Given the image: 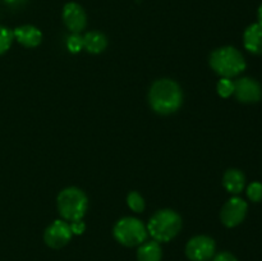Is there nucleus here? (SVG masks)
<instances>
[{"label":"nucleus","instance_id":"obj_22","mask_svg":"<svg viewBox=\"0 0 262 261\" xmlns=\"http://www.w3.org/2000/svg\"><path fill=\"white\" fill-rule=\"evenodd\" d=\"M212 261H238V258L230 252H220L214 256Z\"/></svg>","mask_w":262,"mask_h":261},{"label":"nucleus","instance_id":"obj_14","mask_svg":"<svg viewBox=\"0 0 262 261\" xmlns=\"http://www.w3.org/2000/svg\"><path fill=\"white\" fill-rule=\"evenodd\" d=\"M107 46V38L99 31H91L83 36V49L91 54H99Z\"/></svg>","mask_w":262,"mask_h":261},{"label":"nucleus","instance_id":"obj_10","mask_svg":"<svg viewBox=\"0 0 262 261\" xmlns=\"http://www.w3.org/2000/svg\"><path fill=\"white\" fill-rule=\"evenodd\" d=\"M63 20L69 31L79 33L84 30L87 23V15L83 8L77 3H67L63 8Z\"/></svg>","mask_w":262,"mask_h":261},{"label":"nucleus","instance_id":"obj_20","mask_svg":"<svg viewBox=\"0 0 262 261\" xmlns=\"http://www.w3.org/2000/svg\"><path fill=\"white\" fill-rule=\"evenodd\" d=\"M67 46H68V50L71 53H79L83 49V37L79 36V33H73V35L68 37Z\"/></svg>","mask_w":262,"mask_h":261},{"label":"nucleus","instance_id":"obj_18","mask_svg":"<svg viewBox=\"0 0 262 261\" xmlns=\"http://www.w3.org/2000/svg\"><path fill=\"white\" fill-rule=\"evenodd\" d=\"M216 90L220 96L227 99V97H230L234 94V82L230 78H222L217 82Z\"/></svg>","mask_w":262,"mask_h":261},{"label":"nucleus","instance_id":"obj_4","mask_svg":"<svg viewBox=\"0 0 262 261\" xmlns=\"http://www.w3.org/2000/svg\"><path fill=\"white\" fill-rule=\"evenodd\" d=\"M89 207L86 193L77 187H68L58 196V209L61 216L68 222L82 220Z\"/></svg>","mask_w":262,"mask_h":261},{"label":"nucleus","instance_id":"obj_3","mask_svg":"<svg viewBox=\"0 0 262 261\" xmlns=\"http://www.w3.org/2000/svg\"><path fill=\"white\" fill-rule=\"evenodd\" d=\"M147 233L156 242H169L178 235L182 229V217L173 210H160L155 212L147 224Z\"/></svg>","mask_w":262,"mask_h":261},{"label":"nucleus","instance_id":"obj_19","mask_svg":"<svg viewBox=\"0 0 262 261\" xmlns=\"http://www.w3.org/2000/svg\"><path fill=\"white\" fill-rule=\"evenodd\" d=\"M247 197L252 202H261L262 201V183L261 182H252L247 187Z\"/></svg>","mask_w":262,"mask_h":261},{"label":"nucleus","instance_id":"obj_21","mask_svg":"<svg viewBox=\"0 0 262 261\" xmlns=\"http://www.w3.org/2000/svg\"><path fill=\"white\" fill-rule=\"evenodd\" d=\"M71 225V230L73 234H82V233L84 232V229H86V224H84L82 220H76V222H72Z\"/></svg>","mask_w":262,"mask_h":261},{"label":"nucleus","instance_id":"obj_9","mask_svg":"<svg viewBox=\"0 0 262 261\" xmlns=\"http://www.w3.org/2000/svg\"><path fill=\"white\" fill-rule=\"evenodd\" d=\"M234 95L243 104H255L262 99V87L256 79L242 77L234 82Z\"/></svg>","mask_w":262,"mask_h":261},{"label":"nucleus","instance_id":"obj_23","mask_svg":"<svg viewBox=\"0 0 262 261\" xmlns=\"http://www.w3.org/2000/svg\"><path fill=\"white\" fill-rule=\"evenodd\" d=\"M4 2L9 5H19V4H22L25 0H4Z\"/></svg>","mask_w":262,"mask_h":261},{"label":"nucleus","instance_id":"obj_16","mask_svg":"<svg viewBox=\"0 0 262 261\" xmlns=\"http://www.w3.org/2000/svg\"><path fill=\"white\" fill-rule=\"evenodd\" d=\"M13 40H14V33H13V31L4 27V26H0V55L4 54L5 51L9 50Z\"/></svg>","mask_w":262,"mask_h":261},{"label":"nucleus","instance_id":"obj_11","mask_svg":"<svg viewBox=\"0 0 262 261\" xmlns=\"http://www.w3.org/2000/svg\"><path fill=\"white\" fill-rule=\"evenodd\" d=\"M13 33H14V40H17L25 48H36L42 41V33L35 26H20L15 28Z\"/></svg>","mask_w":262,"mask_h":261},{"label":"nucleus","instance_id":"obj_7","mask_svg":"<svg viewBox=\"0 0 262 261\" xmlns=\"http://www.w3.org/2000/svg\"><path fill=\"white\" fill-rule=\"evenodd\" d=\"M215 241L207 235H197L188 241L186 255L191 261H209L215 255Z\"/></svg>","mask_w":262,"mask_h":261},{"label":"nucleus","instance_id":"obj_17","mask_svg":"<svg viewBox=\"0 0 262 261\" xmlns=\"http://www.w3.org/2000/svg\"><path fill=\"white\" fill-rule=\"evenodd\" d=\"M127 204L135 212H142L145 210V200L138 192L133 191L127 196Z\"/></svg>","mask_w":262,"mask_h":261},{"label":"nucleus","instance_id":"obj_13","mask_svg":"<svg viewBox=\"0 0 262 261\" xmlns=\"http://www.w3.org/2000/svg\"><path fill=\"white\" fill-rule=\"evenodd\" d=\"M223 184L229 193L239 194L246 187V176L239 169H229L223 177Z\"/></svg>","mask_w":262,"mask_h":261},{"label":"nucleus","instance_id":"obj_12","mask_svg":"<svg viewBox=\"0 0 262 261\" xmlns=\"http://www.w3.org/2000/svg\"><path fill=\"white\" fill-rule=\"evenodd\" d=\"M243 45L246 50L253 55L262 54V26L260 23H252L246 28L243 33Z\"/></svg>","mask_w":262,"mask_h":261},{"label":"nucleus","instance_id":"obj_15","mask_svg":"<svg viewBox=\"0 0 262 261\" xmlns=\"http://www.w3.org/2000/svg\"><path fill=\"white\" fill-rule=\"evenodd\" d=\"M161 257H163V250H161L160 243L156 241L143 242L138 247V261H161Z\"/></svg>","mask_w":262,"mask_h":261},{"label":"nucleus","instance_id":"obj_8","mask_svg":"<svg viewBox=\"0 0 262 261\" xmlns=\"http://www.w3.org/2000/svg\"><path fill=\"white\" fill-rule=\"evenodd\" d=\"M72 235L73 233H72L71 225L68 223L64 220H55L46 228L45 233H43V241L49 247L59 250L68 245L69 241L72 240Z\"/></svg>","mask_w":262,"mask_h":261},{"label":"nucleus","instance_id":"obj_6","mask_svg":"<svg viewBox=\"0 0 262 261\" xmlns=\"http://www.w3.org/2000/svg\"><path fill=\"white\" fill-rule=\"evenodd\" d=\"M248 212V204L241 197L234 196L225 202L220 211L222 223L228 228H234L246 219Z\"/></svg>","mask_w":262,"mask_h":261},{"label":"nucleus","instance_id":"obj_1","mask_svg":"<svg viewBox=\"0 0 262 261\" xmlns=\"http://www.w3.org/2000/svg\"><path fill=\"white\" fill-rule=\"evenodd\" d=\"M148 101L154 112L158 114H173L183 102V92L177 82L168 78L159 79L151 86Z\"/></svg>","mask_w":262,"mask_h":261},{"label":"nucleus","instance_id":"obj_5","mask_svg":"<svg viewBox=\"0 0 262 261\" xmlns=\"http://www.w3.org/2000/svg\"><path fill=\"white\" fill-rule=\"evenodd\" d=\"M114 238L125 247H135L143 243L147 238V228L136 217H123L113 229Z\"/></svg>","mask_w":262,"mask_h":261},{"label":"nucleus","instance_id":"obj_24","mask_svg":"<svg viewBox=\"0 0 262 261\" xmlns=\"http://www.w3.org/2000/svg\"><path fill=\"white\" fill-rule=\"evenodd\" d=\"M257 18H258V22L260 25L262 26V4L258 7V10H257Z\"/></svg>","mask_w":262,"mask_h":261},{"label":"nucleus","instance_id":"obj_2","mask_svg":"<svg viewBox=\"0 0 262 261\" xmlns=\"http://www.w3.org/2000/svg\"><path fill=\"white\" fill-rule=\"evenodd\" d=\"M210 67L222 78H233L242 73L247 67L243 54L233 46H224L212 51Z\"/></svg>","mask_w":262,"mask_h":261}]
</instances>
